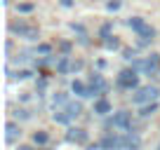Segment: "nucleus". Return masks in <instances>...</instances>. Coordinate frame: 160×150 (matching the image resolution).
<instances>
[{
	"instance_id": "1",
	"label": "nucleus",
	"mask_w": 160,
	"mask_h": 150,
	"mask_svg": "<svg viewBox=\"0 0 160 150\" xmlns=\"http://www.w3.org/2000/svg\"><path fill=\"white\" fill-rule=\"evenodd\" d=\"M127 26H130L132 30H137L139 33V38H141V45H146V42H151L153 40V35H155V30L151 28L148 24H146L141 16H132V19H127Z\"/></svg>"
},
{
	"instance_id": "9",
	"label": "nucleus",
	"mask_w": 160,
	"mask_h": 150,
	"mask_svg": "<svg viewBox=\"0 0 160 150\" xmlns=\"http://www.w3.org/2000/svg\"><path fill=\"white\" fill-rule=\"evenodd\" d=\"M19 136H21V129H19V124H14V122H7V124H5V141L12 145L17 138H19Z\"/></svg>"
},
{
	"instance_id": "14",
	"label": "nucleus",
	"mask_w": 160,
	"mask_h": 150,
	"mask_svg": "<svg viewBox=\"0 0 160 150\" xmlns=\"http://www.w3.org/2000/svg\"><path fill=\"white\" fill-rule=\"evenodd\" d=\"M33 141H35L38 145H45V143H47V134H45V131H35V134H33Z\"/></svg>"
},
{
	"instance_id": "18",
	"label": "nucleus",
	"mask_w": 160,
	"mask_h": 150,
	"mask_svg": "<svg viewBox=\"0 0 160 150\" xmlns=\"http://www.w3.org/2000/svg\"><path fill=\"white\" fill-rule=\"evenodd\" d=\"M14 77H19V80H26V77H31V73H28V70H19Z\"/></svg>"
},
{
	"instance_id": "4",
	"label": "nucleus",
	"mask_w": 160,
	"mask_h": 150,
	"mask_svg": "<svg viewBox=\"0 0 160 150\" xmlns=\"http://www.w3.org/2000/svg\"><path fill=\"white\" fill-rule=\"evenodd\" d=\"M108 127H113L115 131H130L132 129V115L127 110H120V113H113Z\"/></svg>"
},
{
	"instance_id": "21",
	"label": "nucleus",
	"mask_w": 160,
	"mask_h": 150,
	"mask_svg": "<svg viewBox=\"0 0 160 150\" xmlns=\"http://www.w3.org/2000/svg\"><path fill=\"white\" fill-rule=\"evenodd\" d=\"M87 150H106V145L104 143H94V145H90Z\"/></svg>"
},
{
	"instance_id": "6",
	"label": "nucleus",
	"mask_w": 160,
	"mask_h": 150,
	"mask_svg": "<svg viewBox=\"0 0 160 150\" xmlns=\"http://www.w3.org/2000/svg\"><path fill=\"white\" fill-rule=\"evenodd\" d=\"M10 30H12V33H19L21 38H26V40H38V38H40L38 28L26 26V24H10Z\"/></svg>"
},
{
	"instance_id": "11",
	"label": "nucleus",
	"mask_w": 160,
	"mask_h": 150,
	"mask_svg": "<svg viewBox=\"0 0 160 150\" xmlns=\"http://www.w3.org/2000/svg\"><path fill=\"white\" fill-rule=\"evenodd\" d=\"M94 113H97V115H106V113H111V103L106 99H99L94 103Z\"/></svg>"
},
{
	"instance_id": "2",
	"label": "nucleus",
	"mask_w": 160,
	"mask_h": 150,
	"mask_svg": "<svg viewBox=\"0 0 160 150\" xmlns=\"http://www.w3.org/2000/svg\"><path fill=\"white\" fill-rule=\"evenodd\" d=\"M141 148V136L134 134V131H122L118 134V143H115V150H139Z\"/></svg>"
},
{
	"instance_id": "3",
	"label": "nucleus",
	"mask_w": 160,
	"mask_h": 150,
	"mask_svg": "<svg viewBox=\"0 0 160 150\" xmlns=\"http://www.w3.org/2000/svg\"><path fill=\"white\" fill-rule=\"evenodd\" d=\"M158 96H160V89L148 85V87H139V89L132 94V101H134V103H139V105H146V103L158 101Z\"/></svg>"
},
{
	"instance_id": "8",
	"label": "nucleus",
	"mask_w": 160,
	"mask_h": 150,
	"mask_svg": "<svg viewBox=\"0 0 160 150\" xmlns=\"http://www.w3.org/2000/svg\"><path fill=\"white\" fill-rule=\"evenodd\" d=\"M66 138L71 141V143H87V131L85 129H78V127H71L68 134H66Z\"/></svg>"
},
{
	"instance_id": "7",
	"label": "nucleus",
	"mask_w": 160,
	"mask_h": 150,
	"mask_svg": "<svg viewBox=\"0 0 160 150\" xmlns=\"http://www.w3.org/2000/svg\"><path fill=\"white\" fill-rule=\"evenodd\" d=\"M137 77H139V75H137V70L134 68H127V70H122V73L118 75V87H122V89H134L137 87Z\"/></svg>"
},
{
	"instance_id": "23",
	"label": "nucleus",
	"mask_w": 160,
	"mask_h": 150,
	"mask_svg": "<svg viewBox=\"0 0 160 150\" xmlns=\"http://www.w3.org/2000/svg\"><path fill=\"white\" fill-rule=\"evenodd\" d=\"M19 150H33V148H28V145H19Z\"/></svg>"
},
{
	"instance_id": "17",
	"label": "nucleus",
	"mask_w": 160,
	"mask_h": 150,
	"mask_svg": "<svg viewBox=\"0 0 160 150\" xmlns=\"http://www.w3.org/2000/svg\"><path fill=\"white\" fill-rule=\"evenodd\" d=\"M50 52H52L50 45H40V47H38V54H50Z\"/></svg>"
},
{
	"instance_id": "5",
	"label": "nucleus",
	"mask_w": 160,
	"mask_h": 150,
	"mask_svg": "<svg viewBox=\"0 0 160 150\" xmlns=\"http://www.w3.org/2000/svg\"><path fill=\"white\" fill-rule=\"evenodd\" d=\"M158 63H160V56L158 54H151V56H146L144 61H134L132 68H134V70H144V73L153 75L155 70H158Z\"/></svg>"
},
{
	"instance_id": "16",
	"label": "nucleus",
	"mask_w": 160,
	"mask_h": 150,
	"mask_svg": "<svg viewBox=\"0 0 160 150\" xmlns=\"http://www.w3.org/2000/svg\"><path fill=\"white\" fill-rule=\"evenodd\" d=\"M108 10H111V12L120 10V0H111V2H108Z\"/></svg>"
},
{
	"instance_id": "13",
	"label": "nucleus",
	"mask_w": 160,
	"mask_h": 150,
	"mask_svg": "<svg viewBox=\"0 0 160 150\" xmlns=\"http://www.w3.org/2000/svg\"><path fill=\"white\" fill-rule=\"evenodd\" d=\"M155 110H158V103L153 101V103H148V105H144V108H141V113H139V115H141V117H148V115H153Z\"/></svg>"
},
{
	"instance_id": "24",
	"label": "nucleus",
	"mask_w": 160,
	"mask_h": 150,
	"mask_svg": "<svg viewBox=\"0 0 160 150\" xmlns=\"http://www.w3.org/2000/svg\"><path fill=\"white\" fill-rule=\"evenodd\" d=\"M158 150H160V148H158Z\"/></svg>"
},
{
	"instance_id": "15",
	"label": "nucleus",
	"mask_w": 160,
	"mask_h": 150,
	"mask_svg": "<svg viewBox=\"0 0 160 150\" xmlns=\"http://www.w3.org/2000/svg\"><path fill=\"white\" fill-rule=\"evenodd\" d=\"M104 42H106V47H108V49H115V47H118V40H115V38H104Z\"/></svg>"
},
{
	"instance_id": "12",
	"label": "nucleus",
	"mask_w": 160,
	"mask_h": 150,
	"mask_svg": "<svg viewBox=\"0 0 160 150\" xmlns=\"http://www.w3.org/2000/svg\"><path fill=\"white\" fill-rule=\"evenodd\" d=\"M57 70H59V73H68V70H71V61H68V56H61V59L57 61Z\"/></svg>"
},
{
	"instance_id": "19",
	"label": "nucleus",
	"mask_w": 160,
	"mask_h": 150,
	"mask_svg": "<svg viewBox=\"0 0 160 150\" xmlns=\"http://www.w3.org/2000/svg\"><path fill=\"white\" fill-rule=\"evenodd\" d=\"M33 10V5L31 2H24V5H19V12H31Z\"/></svg>"
},
{
	"instance_id": "20",
	"label": "nucleus",
	"mask_w": 160,
	"mask_h": 150,
	"mask_svg": "<svg viewBox=\"0 0 160 150\" xmlns=\"http://www.w3.org/2000/svg\"><path fill=\"white\" fill-rule=\"evenodd\" d=\"M108 35H111V26L106 24L104 28H101V38H108Z\"/></svg>"
},
{
	"instance_id": "22",
	"label": "nucleus",
	"mask_w": 160,
	"mask_h": 150,
	"mask_svg": "<svg viewBox=\"0 0 160 150\" xmlns=\"http://www.w3.org/2000/svg\"><path fill=\"white\" fill-rule=\"evenodd\" d=\"M61 5H64V7H71L73 2H71V0H61Z\"/></svg>"
},
{
	"instance_id": "10",
	"label": "nucleus",
	"mask_w": 160,
	"mask_h": 150,
	"mask_svg": "<svg viewBox=\"0 0 160 150\" xmlns=\"http://www.w3.org/2000/svg\"><path fill=\"white\" fill-rule=\"evenodd\" d=\"M71 89H73V94H78V96H92V91H90V87H85L80 80H75L73 85H71Z\"/></svg>"
}]
</instances>
